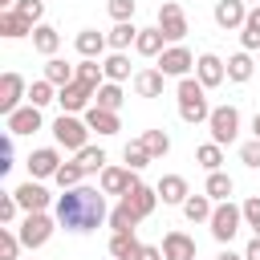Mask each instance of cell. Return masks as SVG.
<instances>
[{
  "label": "cell",
  "mask_w": 260,
  "mask_h": 260,
  "mask_svg": "<svg viewBox=\"0 0 260 260\" xmlns=\"http://www.w3.org/2000/svg\"><path fill=\"white\" fill-rule=\"evenodd\" d=\"M57 228L65 232H93L102 223H110V207H106V191L102 187H73V191H61L57 195Z\"/></svg>",
  "instance_id": "cell-1"
},
{
  "label": "cell",
  "mask_w": 260,
  "mask_h": 260,
  "mask_svg": "<svg viewBox=\"0 0 260 260\" xmlns=\"http://www.w3.org/2000/svg\"><path fill=\"white\" fill-rule=\"evenodd\" d=\"M175 98H179V118L187 126H199L211 118V106H207V89L199 85V77H183L175 85Z\"/></svg>",
  "instance_id": "cell-2"
},
{
  "label": "cell",
  "mask_w": 260,
  "mask_h": 260,
  "mask_svg": "<svg viewBox=\"0 0 260 260\" xmlns=\"http://www.w3.org/2000/svg\"><path fill=\"white\" fill-rule=\"evenodd\" d=\"M53 232H57V215H49V211H24V219H20V228H16V236H20V244H24L28 252L45 248V244L53 240Z\"/></svg>",
  "instance_id": "cell-3"
},
{
  "label": "cell",
  "mask_w": 260,
  "mask_h": 260,
  "mask_svg": "<svg viewBox=\"0 0 260 260\" xmlns=\"http://www.w3.org/2000/svg\"><path fill=\"white\" fill-rule=\"evenodd\" d=\"M53 138H57V146H65V150H85L89 142V126H85V118H77V114H61L57 122H53Z\"/></svg>",
  "instance_id": "cell-4"
},
{
  "label": "cell",
  "mask_w": 260,
  "mask_h": 260,
  "mask_svg": "<svg viewBox=\"0 0 260 260\" xmlns=\"http://www.w3.org/2000/svg\"><path fill=\"white\" fill-rule=\"evenodd\" d=\"M240 223H244V207H236L232 199H228V203H215V211H211V219H207V228H211V236H215L219 244H232L236 232H240Z\"/></svg>",
  "instance_id": "cell-5"
},
{
  "label": "cell",
  "mask_w": 260,
  "mask_h": 260,
  "mask_svg": "<svg viewBox=\"0 0 260 260\" xmlns=\"http://www.w3.org/2000/svg\"><path fill=\"white\" fill-rule=\"evenodd\" d=\"M207 130H211V142L232 146V142L240 138V110H236V106H215L211 118H207Z\"/></svg>",
  "instance_id": "cell-6"
},
{
  "label": "cell",
  "mask_w": 260,
  "mask_h": 260,
  "mask_svg": "<svg viewBox=\"0 0 260 260\" xmlns=\"http://www.w3.org/2000/svg\"><path fill=\"white\" fill-rule=\"evenodd\" d=\"M158 28H162L167 45H183V37L191 32V24H187V12H183V4L167 0V4L158 8Z\"/></svg>",
  "instance_id": "cell-7"
},
{
  "label": "cell",
  "mask_w": 260,
  "mask_h": 260,
  "mask_svg": "<svg viewBox=\"0 0 260 260\" xmlns=\"http://www.w3.org/2000/svg\"><path fill=\"white\" fill-rule=\"evenodd\" d=\"M158 69L167 73V77H191V69H195V57H191V49L187 45H167L162 49V57H158Z\"/></svg>",
  "instance_id": "cell-8"
},
{
  "label": "cell",
  "mask_w": 260,
  "mask_h": 260,
  "mask_svg": "<svg viewBox=\"0 0 260 260\" xmlns=\"http://www.w3.org/2000/svg\"><path fill=\"white\" fill-rule=\"evenodd\" d=\"M20 98H28V85H24V77L20 73H4L0 77V114L8 118V114H16L20 110Z\"/></svg>",
  "instance_id": "cell-9"
},
{
  "label": "cell",
  "mask_w": 260,
  "mask_h": 260,
  "mask_svg": "<svg viewBox=\"0 0 260 260\" xmlns=\"http://www.w3.org/2000/svg\"><path fill=\"white\" fill-rule=\"evenodd\" d=\"M195 77L203 89H215L228 81V61H219L215 53H203V57H195Z\"/></svg>",
  "instance_id": "cell-10"
},
{
  "label": "cell",
  "mask_w": 260,
  "mask_h": 260,
  "mask_svg": "<svg viewBox=\"0 0 260 260\" xmlns=\"http://www.w3.org/2000/svg\"><path fill=\"white\" fill-rule=\"evenodd\" d=\"M57 106H61V114H85L93 106V89L81 85V81H73L65 89H57Z\"/></svg>",
  "instance_id": "cell-11"
},
{
  "label": "cell",
  "mask_w": 260,
  "mask_h": 260,
  "mask_svg": "<svg viewBox=\"0 0 260 260\" xmlns=\"http://www.w3.org/2000/svg\"><path fill=\"white\" fill-rule=\"evenodd\" d=\"M61 171V150L57 146H41V150H32L28 154V179H53Z\"/></svg>",
  "instance_id": "cell-12"
},
{
  "label": "cell",
  "mask_w": 260,
  "mask_h": 260,
  "mask_svg": "<svg viewBox=\"0 0 260 260\" xmlns=\"http://www.w3.org/2000/svg\"><path fill=\"white\" fill-rule=\"evenodd\" d=\"M98 183H102V191H106V195H126V191H130V187H138L142 179H138V171H130V167H106Z\"/></svg>",
  "instance_id": "cell-13"
},
{
  "label": "cell",
  "mask_w": 260,
  "mask_h": 260,
  "mask_svg": "<svg viewBox=\"0 0 260 260\" xmlns=\"http://www.w3.org/2000/svg\"><path fill=\"white\" fill-rule=\"evenodd\" d=\"M41 126H45V118H41V110H37V106H28V102H24L16 114H8V118H4V130H8V134H37Z\"/></svg>",
  "instance_id": "cell-14"
},
{
  "label": "cell",
  "mask_w": 260,
  "mask_h": 260,
  "mask_svg": "<svg viewBox=\"0 0 260 260\" xmlns=\"http://www.w3.org/2000/svg\"><path fill=\"white\" fill-rule=\"evenodd\" d=\"M16 203H20V211H49V203H53V195L37 183V179H28V183H20L16 191Z\"/></svg>",
  "instance_id": "cell-15"
},
{
  "label": "cell",
  "mask_w": 260,
  "mask_h": 260,
  "mask_svg": "<svg viewBox=\"0 0 260 260\" xmlns=\"http://www.w3.org/2000/svg\"><path fill=\"white\" fill-rule=\"evenodd\" d=\"M122 203H126L138 219H146V215L158 207V191H154V187H146V183H138V187H130V191L122 195Z\"/></svg>",
  "instance_id": "cell-16"
},
{
  "label": "cell",
  "mask_w": 260,
  "mask_h": 260,
  "mask_svg": "<svg viewBox=\"0 0 260 260\" xmlns=\"http://www.w3.org/2000/svg\"><path fill=\"white\" fill-rule=\"evenodd\" d=\"M211 16H215L219 28H244V20H248V4H244V0H215Z\"/></svg>",
  "instance_id": "cell-17"
},
{
  "label": "cell",
  "mask_w": 260,
  "mask_h": 260,
  "mask_svg": "<svg viewBox=\"0 0 260 260\" xmlns=\"http://www.w3.org/2000/svg\"><path fill=\"white\" fill-rule=\"evenodd\" d=\"M162 260H199L195 256V240L187 232H167L162 236Z\"/></svg>",
  "instance_id": "cell-18"
},
{
  "label": "cell",
  "mask_w": 260,
  "mask_h": 260,
  "mask_svg": "<svg viewBox=\"0 0 260 260\" xmlns=\"http://www.w3.org/2000/svg\"><path fill=\"white\" fill-rule=\"evenodd\" d=\"M32 32H37V24L24 20L16 8H4V12H0V37H4V41H20V37H32Z\"/></svg>",
  "instance_id": "cell-19"
},
{
  "label": "cell",
  "mask_w": 260,
  "mask_h": 260,
  "mask_svg": "<svg viewBox=\"0 0 260 260\" xmlns=\"http://www.w3.org/2000/svg\"><path fill=\"white\" fill-rule=\"evenodd\" d=\"M154 191H158V199H162V203H171V207H183V203H187V195H191V187H187V179H183V175H162Z\"/></svg>",
  "instance_id": "cell-20"
},
{
  "label": "cell",
  "mask_w": 260,
  "mask_h": 260,
  "mask_svg": "<svg viewBox=\"0 0 260 260\" xmlns=\"http://www.w3.org/2000/svg\"><path fill=\"white\" fill-rule=\"evenodd\" d=\"M81 118H85V126H89V130H98L102 138H110V134H118V130H122L118 114H114V110H102V106H89Z\"/></svg>",
  "instance_id": "cell-21"
},
{
  "label": "cell",
  "mask_w": 260,
  "mask_h": 260,
  "mask_svg": "<svg viewBox=\"0 0 260 260\" xmlns=\"http://www.w3.org/2000/svg\"><path fill=\"white\" fill-rule=\"evenodd\" d=\"M162 85H167L162 69H138L134 73V93L138 98H162Z\"/></svg>",
  "instance_id": "cell-22"
},
{
  "label": "cell",
  "mask_w": 260,
  "mask_h": 260,
  "mask_svg": "<svg viewBox=\"0 0 260 260\" xmlns=\"http://www.w3.org/2000/svg\"><path fill=\"white\" fill-rule=\"evenodd\" d=\"M73 45H77L81 61H98V57H102V49H106L110 41H106V32H98V28H81Z\"/></svg>",
  "instance_id": "cell-23"
},
{
  "label": "cell",
  "mask_w": 260,
  "mask_h": 260,
  "mask_svg": "<svg viewBox=\"0 0 260 260\" xmlns=\"http://www.w3.org/2000/svg\"><path fill=\"white\" fill-rule=\"evenodd\" d=\"M45 81H53L57 89H65V85L77 81V65L61 61V57H49V61H45Z\"/></svg>",
  "instance_id": "cell-24"
},
{
  "label": "cell",
  "mask_w": 260,
  "mask_h": 260,
  "mask_svg": "<svg viewBox=\"0 0 260 260\" xmlns=\"http://www.w3.org/2000/svg\"><path fill=\"white\" fill-rule=\"evenodd\" d=\"M134 49H138V57H162V49H167L162 28H158V24H154V28H142L138 41H134Z\"/></svg>",
  "instance_id": "cell-25"
},
{
  "label": "cell",
  "mask_w": 260,
  "mask_h": 260,
  "mask_svg": "<svg viewBox=\"0 0 260 260\" xmlns=\"http://www.w3.org/2000/svg\"><path fill=\"white\" fill-rule=\"evenodd\" d=\"M232 191H236L232 175H223V171H211V175H207V187H203V195H207L211 203H228V199H232Z\"/></svg>",
  "instance_id": "cell-26"
},
{
  "label": "cell",
  "mask_w": 260,
  "mask_h": 260,
  "mask_svg": "<svg viewBox=\"0 0 260 260\" xmlns=\"http://www.w3.org/2000/svg\"><path fill=\"white\" fill-rule=\"evenodd\" d=\"M138 32H142V28H134V20H122V24H114V28L106 32V41H110L114 53H126V49L138 41Z\"/></svg>",
  "instance_id": "cell-27"
},
{
  "label": "cell",
  "mask_w": 260,
  "mask_h": 260,
  "mask_svg": "<svg viewBox=\"0 0 260 260\" xmlns=\"http://www.w3.org/2000/svg\"><path fill=\"white\" fill-rule=\"evenodd\" d=\"M32 49H37L41 57H57V49H61V32H57L53 24H37V32H32Z\"/></svg>",
  "instance_id": "cell-28"
},
{
  "label": "cell",
  "mask_w": 260,
  "mask_h": 260,
  "mask_svg": "<svg viewBox=\"0 0 260 260\" xmlns=\"http://www.w3.org/2000/svg\"><path fill=\"white\" fill-rule=\"evenodd\" d=\"M138 248H142V244H138L134 232H114V236H110V256H114V260H134Z\"/></svg>",
  "instance_id": "cell-29"
},
{
  "label": "cell",
  "mask_w": 260,
  "mask_h": 260,
  "mask_svg": "<svg viewBox=\"0 0 260 260\" xmlns=\"http://www.w3.org/2000/svg\"><path fill=\"white\" fill-rule=\"evenodd\" d=\"M211 211H215V203H211L207 195H187V203H183V215H187L191 223H207Z\"/></svg>",
  "instance_id": "cell-30"
},
{
  "label": "cell",
  "mask_w": 260,
  "mask_h": 260,
  "mask_svg": "<svg viewBox=\"0 0 260 260\" xmlns=\"http://www.w3.org/2000/svg\"><path fill=\"white\" fill-rule=\"evenodd\" d=\"M240 45H244V53L260 49V4L248 8V20H244V28H240Z\"/></svg>",
  "instance_id": "cell-31"
},
{
  "label": "cell",
  "mask_w": 260,
  "mask_h": 260,
  "mask_svg": "<svg viewBox=\"0 0 260 260\" xmlns=\"http://www.w3.org/2000/svg\"><path fill=\"white\" fill-rule=\"evenodd\" d=\"M77 81L81 85H89L93 93L106 85V69H102V61H77Z\"/></svg>",
  "instance_id": "cell-32"
},
{
  "label": "cell",
  "mask_w": 260,
  "mask_h": 260,
  "mask_svg": "<svg viewBox=\"0 0 260 260\" xmlns=\"http://www.w3.org/2000/svg\"><path fill=\"white\" fill-rule=\"evenodd\" d=\"M73 162H77L85 175H93V171L102 175V171H106V150H102V146H85V150L73 154Z\"/></svg>",
  "instance_id": "cell-33"
},
{
  "label": "cell",
  "mask_w": 260,
  "mask_h": 260,
  "mask_svg": "<svg viewBox=\"0 0 260 260\" xmlns=\"http://www.w3.org/2000/svg\"><path fill=\"white\" fill-rule=\"evenodd\" d=\"M252 53H236V57H228V81H236V85H244L248 77H252Z\"/></svg>",
  "instance_id": "cell-34"
},
{
  "label": "cell",
  "mask_w": 260,
  "mask_h": 260,
  "mask_svg": "<svg viewBox=\"0 0 260 260\" xmlns=\"http://www.w3.org/2000/svg\"><path fill=\"white\" fill-rule=\"evenodd\" d=\"M102 69H106V81H126L130 77V57L126 53H110L102 61Z\"/></svg>",
  "instance_id": "cell-35"
},
{
  "label": "cell",
  "mask_w": 260,
  "mask_h": 260,
  "mask_svg": "<svg viewBox=\"0 0 260 260\" xmlns=\"http://www.w3.org/2000/svg\"><path fill=\"white\" fill-rule=\"evenodd\" d=\"M49 102H57V85H53V81H45V77H41V81H32V85H28V106L45 110Z\"/></svg>",
  "instance_id": "cell-36"
},
{
  "label": "cell",
  "mask_w": 260,
  "mask_h": 260,
  "mask_svg": "<svg viewBox=\"0 0 260 260\" xmlns=\"http://www.w3.org/2000/svg\"><path fill=\"white\" fill-rule=\"evenodd\" d=\"M93 106H102V110H114V114H118V110H122V85H118V81H106V85L93 93Z\"/></svg>",
  "instance_id": "cell-37"
},
{
  "label": "cell",
  "mask_w": 260,
  "mask_h": 260,
  "mask_svg": "<svg viewBox=\"0 0 260 260\" xmlns=\"http://www.w3.org/2000/svg\"><path fill=\"white\" fill-rule=\"evenodd\" d=\"M195 162H199L207 175H211V171H219V162H223V146H219V142H203V146L195 150Z\"/></svg>",
  "instance_id": "cell-38"
},
{
  "label": "cell",
  "mask_w": 260,
  "mask_h": 260,
  "mask_svg": "<svg viewBox=\"0 0 260 260\" xmlns=\"http://www.w3.org/2000/svg\"><path fill=\"white\" fill-rule=\"evenodd\" d=\"M81 179H85V171H81L77 162H61V171L53 175V183H57L61 191H73V187H81Z\"/></svg>",
  "instance_id": "cell-39"
},
{
  "label": "cell",
  "mask_w": 260,
  "mask_h": 260,
  "mask_svg": "<svg viewBox=\"0 0 260 260\" xmlns=\"http://www.w3.org/2000/svg\"><path fill=\"white\" fill-rule=\"evenodd\" d=\"M122 158H126V167H130V171H142V167L150 162V150L142 146V138H134V142H126Z\"/></svg>",
  "instance_id": "cell-40"
},
{
  "label": "cell",
  "mask_w": 260,
  "mask_h": 260,
  "mask_svg": "<svg viewBox=\"0 0 260 260\" xmlns=\"http://www.w3.org/2000/svg\"><path fill=\"white\" fill-rule=\"evenodd\" d=\"M138 223H142V219H138V215L126 207V203H118V207L110 211V228H114V232H134Z\"/></svg>",
  "instance_id": "cell-41"
},
{
  "label": "cell",
  "mask_w": 260,
  "mask_h": 260,
  "mask_svg": "<svg viewBox=\"0 0 260 260\" xmlns=\"http://www.w3.org/2000/svg\"><path fill=\"white\" fill-rule=\"evenodd\" d=\"M142 146L150 150V158H162L171 150V138H167V130H146L142 134Z\"/></svg>",
  "instance_id": "cell-42"
},
{
  "label": "cell",
  "mask_w": 260,
  "mask_h": 260,
  "mask_svg": "<svg viewBox=\"0 0 260 260\" xmlns=\"http://www.w3.org/2000/svg\"><path fill=\"white\" fill-rule=\"evenodd\" d=\"M20 236L12 228H0V260H20Z\"/></svg>",
  "instance_id": "cell-43"
},
{
  "label": "cell",
  "mask_w": 260,
  "mask_h": 260,
  "mask_svg": "<svg viewBox=\"0 0 260 260\" xmlns=\"http://www.w3.org/2000/svg\"><path fill=\"white\" fill-rule=\"evenodd\" d=\"M106 8H110V16H114V24H122V20H134L138 0H106Z\"/></svg>",
  "instance_id": "cell-44"
},
{
  "label": "cell",
  "mask_w": 260,
  "mask_h": 260,
  "mask_svg": "<svg viewBox=\"0 0 260 260\" xmlns=\"http://www.w3.org/2000/svg\"><path fill=\"white\" fill-rule=\"evenodd\" d=\"M24 20H32V24H41V16H45V0H16L12 4Z\"/></svg>",
  "instance_id": "cell-45"
},
{
  "label": "cell",
  "mask_w": 260,
  "mask_h": 260,
  "mask_svg": "<svg viewBox=\"0 0 260 260\" xmlns=\"http://www.w3.org/2000/svg\"><path fill=\"white\" fill-rule=\"evenodd\" d=\"M16 211H20V203H16V195L8 191V195H0V223L4 228H12V219H16Z\"/></svg>",
  "instance_id": "cell-46"
},
{
  "label": "cell",
  "mask_w": 260,
  "mask_h": 260,
  "mask_svg": "<svg viewBox=\"0 0 260 260\" xmlns=\"http://www.w3.org/2000/svg\"><path fill=\"white\" fill-rule=\"evenodd\" d=\"M240 162H244V167H252V171L260 167V138H252V142H244V146H240Z\"/></svg>",
  "instance_id": "cell-47"
},
{
  "label": "cell",
  "mask_w": 260,
  "mask_h": 260,
  "mask_svg": "<svg viewBox=\"0 0 260 260\" xmlns=\"http://www.w3.org/2000/svg\"><path fill=\"white\" fill-rule=\"evenodd\" d=\"M240 207H244V223H248V228H256V223H260V195H252V199H244Z\"/></svg>",
  "instance_id": "cell-48"
},
{
  "label": "cell",
  "mask_w": 260,
  "mask_h": 260,
  "mask_svg": "<svg viewBox=\"0 0 260 260\" xmlns=\"http://www.w3.org/2000/svg\"><path fill=\"white\" fill-rule=\"evenodd\" d=\"M134 260H162V248H154V244H142V248L134 252Z\"/></svg>",
  "instance_id": "cell-49"
},
{
  "label": "cell",
  "mask_w": 260,
  "mask_h": 260,
  "mask_svg": "<svg viewBox=\"0 0 260 260\" xmlns=\"http://www.w3.org/2000/svg\"><path fill=\"white\" fill-rule=\"evenodd\" d=\"M244 260H260V236H252V240H248V248H244Z\"/></svg>",
  "instance_id": "cell-50"
},
{
  "label": "cell",
  "mask_w": 260,
  "mask_h": 260,
  "mask_svg": "<svg viewBox=\"0 0 260 260\" xmlns=\"http://www.w3.org/2000/svg\"><path fill=\"white\" fill-rule=\"evenodd\" d=\"M215 260H244V252H232V248H223V252H219Z\"/></svg>",
  "instance_id": "cell-51"
},
{
  "label": "cell",
  "mask_w": 260,
  "mask_h": 260,
  "mask_svg": "<svg viewBox=\"0 0 260 260\" xmlns=\"http://www.w3.org/2000/svg\"><path fill=\"white\" fill-rule=\"evenodd\" d=\"M252 138H260V110H256V118H252Z\"/></svg>",
  "instance_id": "cell-52"
},
{
  "label": "cell",
  "mask_w": 260,
  "mask_h": 260,
  "mask_svg": "<svg viewBox=\"0 0 260 260\" xmlns=\"http://www.w3.org/2000/svg\"><path fill=\"white\" fill-rule=\"evenodd\" d=\"M0 4H4V8H12V4H16V0H0Z\"/></svg>",
  "instance_id": "cell-53"
},
{
  "label": "cell",
  "mask_w": 260,
  "mask_h": 260,
  "mask_svg": "<svg viewBox=\"0 0 260 260\" xmlns=\"http://www.w3.org/2000/svg\"><path fill=\"white\" fill-rule=\"evenodd\" d=\"M244 4H248V8H256V4H260V0H244Z\"/></svg>",
  "instance_id": "cell-54"
},
{
  "label": "cell",
  "mask_w": 260,
  "mask_h": 260,
  "mask_svg": "<svg viewBox=\"0 0 260 260\" xmlns=\"http://www.w3.org/2000/svg\"><path fill=\"white\" fill-rule=\"evenodd\" d=\"M252 232H256V236H260V223H256V228H252Z\"/></svg>",
  "instance_id": "cell-55"
}]
</instances>
